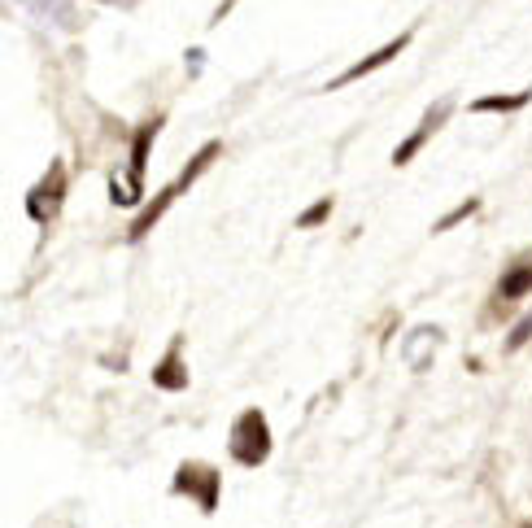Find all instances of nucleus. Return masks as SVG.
Instances as JSON below:
<instances>
[{"label":"nucleus","instance_id":"9","mask_svg":"<svg viewBox=\"0 0 532 528\" xmlns=\"http://www.w3.org/2000/svg\"><path fill=\"white\" fill-rule=\"evenodd\" d=\"M153 380L162 384V389H184V384H188V376H184V371H179V363H175V358H166V363L157 367V376H153Z\"/></svg>","mask_w":532,"mask_h":528},{"label":"nucleus","instance_id":"3","mask_svg":"<svg viewBox=\"0 0 532 528\" xmlns=\"http://www.w3.org/2000/svg\"><path fill=\"white\" fill-rule=\"evenodd\" d=\"M450 110H454V105H450V101H441V105H432V114H428V118H423V123H419V131H415V136H410V140L402 144V149H397V153H393V166H406L410 158H415V153H419V144H423V140H428V136H432V131H437V127L445 123V118H450Z\"/></svg>","mask_w":532,"mask_h":528},{"label":"nucleus","instance_id":"7","mask_svg":"<svg viewBox=\"0 0 532 528\" xmlns=\"http://www.w3.org/2000/svg\"><path fill=\"white\" fill-rule=\"evenodd\" d=\"M157 127L162 123H149L136 136V144H131V184L140 188V175H144V158H149V149H153V136H157Z\"/></svg>","mask_w":532,"mask_h":528},{"label":"nucleus","instance_id":"8","mask_svg":"<svg viewBox=\"0 0 532 528\" xmlns=\"http://www.w3.org/2000/svg\"><path fill=\"white\" fill-rule=\"evenodd\" d=\"M528 101H532V92H515V96H480L476 110H480V114H485V110L511 114V110H519V105H528Z\"/></svg>","mask_w":532,"mask_h":528},{"label":"nucleus","instance_id":"5","mask_svg":"<svg viewBox=\"0 0 532 528\" xmlns=\"http://www.w3.org/2000/svg\"><path fill=\"white\" fill-rule=\"evenodd\" d=\"M532 293V258H519L511 271L502 275V297L506 302H515V297H524Z\"/></svg>","mask_w":532,"mask_h":528},{"label":"nucleus","instance_id":"1","mask_svg":"<svg viewBox=\"0 0 532 528\" xmlns=\"http://www.w3.org/2000/svg\"><path fill=\"white\" fill-rule=\"evenodd\" d=\"M232 454L236 463L245 467H258L266 454H271V428H266V415L262 411H245L232 428Z\"/></svg>","mask_w":532,"mask_h":528},{"label":"nucleus","instance_id":"4","mask_svg":"<svg viewBox=\"0 0 532 528\" xmlns=\"http://www.w3.org/2000/svg\"><path fill=\"white\" fill-rule=\"evenodd\" d=\"M175 489H179V494H184V489H197V494H201V507L210 511L214 498H219V476H214V472H201V467H179Z\"/></svg>","mask_w":532,"mask_h":528},{"label":"nucleus","instance_id":"10","mask_svg":"<svg viewBox=\"0 0 532 528\" xmlns=\"http://www.w3.org/2000/svg\"><path fill=\"white\" fill-rule=\"evenodd\" d=\"M476 206H480V201H476V197H471V201H467V206H458V210H450V214H445V219L437 223V232H450V227H454V223H463V219H467V214H476Z\"/></svg>","mask_w":532,"mask_h":528},{"label":"nucleus","instance_id":"12","mask_svg":"<svg viewBox=\"0 0 532 528\" xmlns=\"http://www.w3.org/2000/svg\"><path fill=\"white\" fill-rule=\"evenodd\" d=\"M528 336H532V315L515 323V332H511V341H506V350H519V345H524Z\"/></svg>","mask_w":532,"mask_h":528},{"label":"nucleus","instance_id":"6","mask_svg":"<svg viewBox=\"0 0 532 528\" xmlns=\"http://www.w3.org/2000/svg\"><path fill=\"white\" fill-rule=\"evenodd\" d=\"M175 197H179V184H171V188H166V192H157V201H153V206H149V210L140 214V219H136V227H131V240H140L144 232H149V227H153L157 219H162V214H166V206H171Z\"/></svg>","mask_w":532,"mask_h":528},{"label":"nucleus","instance_id":"2","mask_svg":"<svg viewBox=\"0 0 532 528\" xmlns=\"http://www.w3.org/2000/svg\"><path fill=\"white\" fill-rule=\"evenodd\" d=\"M406 44H410V35H397V40H393V44H384V48H376V53H371V57H367V62H358V66H349V70H345V75H336V79L328 83V88L336 92V88H345V83H354V79H362V75H371V70H380V66H389V62H393V57H397V53H402V48H406Z\"/></svg>","mask_w":532,"mask_h":528},{"label":"nucleus","instance_id":"11","mask_svg":"<svg viewBox=\"0 0 532 528\" xmlns=\"http://www.w3.org/2000/svg\"><path fill=\"white\" fill-rule=\"evenodd\" d=\"M328 214H332V201H319V206H310L306 214H301L297 227H314V223H323V219H328Z\"/></svg>","mask_w":532,"mask_h":528}]
</instances>
